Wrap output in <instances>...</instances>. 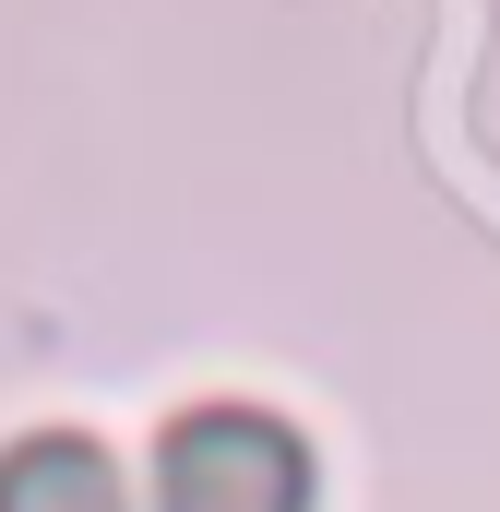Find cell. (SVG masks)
Here are the masks:
<instances>
[{"mask_svg": "<svg viewBox=\"0 0 500 512\" xmlns=\"http://www.w3.org/2000/svg\"><path fill=\"white\" fill-rule=\"evenodd\" d=\"M179 512H286L298 501V453L250 417H215V429H179V465H167Z\"/></svg>", "mask_w": 500, "mask_h": 512, "instance_id": "cell-1", "label": "cell"}, {"mask_svg": "<svg viewBox=\"0 0 500 512\" xmlns=\"http://www.w3.org/2000/svg\"><path fill=\"white\" fill-rule=\"evenodd\" d=\"M0 512H120V501H108V477H96V453H72V441H48V453H24V465L0 477Z\"/></svg>", "mask_w": 500, "mask_h": 512, "instance_id": "cell-2", "label": "cell"}]
</instances>
